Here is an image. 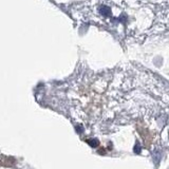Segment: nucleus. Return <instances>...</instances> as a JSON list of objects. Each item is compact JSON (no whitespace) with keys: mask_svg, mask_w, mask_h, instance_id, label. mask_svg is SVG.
<instances>
[{"mask_svg":"<svg viewBox=\"0 0 169 169\" xmlns=\"http://www.w3.org/2000/svg\"><path fill=\"white\" fill-rule=\"evenodd\" d=\"M87 142H88L89 144H90V145L92 146V147H96V146L98 145V141H97V140H94V139H93V140H88Z\"/></svg>","mask_w":169,"mask_h":169,"instance_id":"f03ea898","label":"nucleus"},{"mask_svg":"<svg viewBox=\"0 0 169 169\" xmlns=\"http://www.w3.org/2000/svg\"><path fill=\"white\" fill-rule=\"evenodd\" d=\"M99 12H101V14L104 15V16H109V15L111 14V10H110L108 6H102L101 9H99Z\"/></svg>","mask_w":169,"mask_h":169,"instance_id":"f257e3e1","label":"nucleus"}]
</instances>
